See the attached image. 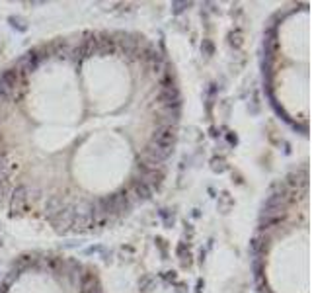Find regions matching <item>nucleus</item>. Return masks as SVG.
I'll use <instances>...</instances> for the list:
<instances>
[{
    "instance_id": "34",
    "label": "nucleus",
    "mask_w": 312,
    "mask_h": 293,
    "mask_svg": "<svg viewBox=\"0 0 312 293\" xmlns=\"http://www.w3.org/2000/svg\"><path fill=\"white\" fill-rule=\"evenodd\" d=\"M0 293H6V285H0Z\"/></svg>"
},
{
    "instance_id": "31",
    "label": "nucleus",
    "mask_w": 312,
    "mask_h": 293,
    "mask_svg": "<svg viewBox=\"0 0 312 293\" xmlns=\"http://www.w3.org/2000/svg\"><path fill=\"white\" fill-rule=\"evenodd\" d=\"M162 278H164L166 282H176V272H164Z\"/></svg>"
},
{
    "instance_id": "29",
    "label": "nucleus",
    "mask_w": 312,
    "mask_h": 293,
    "mask_svg": "<svg viewBox=\"0 0 312 293\" xmlns=\"http://www.w3.org/2000/svg\"><path fill=\"white\" fill-rule=\"evenodd\" d=\"M0 168H8V156L4 151H0Z\"/></svg>"
},
{
    "instance_id": "20",
    "label": "nucleus",
    "mask_w": 312,
    "mask_h": 293,
    "mask_svg": "<svg viewBox=\"0 0 312 293\" xmlns=\"http://www.w3.org/2000/svg\"><path fill=\"white\" fill-rule=\"evenodd\" d=\"M176 252H178V256L182 258V262L189 264V258H191V256H189V248H187V244L180 243L178 244V248H176Z\"/></svg>"
},
{
    "instance_id": "13",
    "label": "nucleus",
    "mask_w": 312,
    "mask_h": 293,
    "mask_svg": "<svg viewBox=\"0 0 312 293\" xmlns=\"http://www.w3.org/2000/svg\"><path fill=\"white\" fill-rule=\"evenodd\" d=\"M63 207H65L63 199H61V197H57V195H53V197H49L47 204H45V215H47L49 219L53 221V219H55V217L63 211Z\"/></svg>"
},
{
    "instance_id": "12",
    "label": "nucleus",
    "mask_w": 312,
    "mask_h": 293,
    "mask_svg": "<svg viewBox=\"0 0 312 293\" xmlns=\"http://www.w3.org/2000/svg\"><path fill=\"white\" fill-rule=\"evenodd\" d=\"M98 287H100V282H98L96 272H86L80 276V289H82V293H92Z\"/></svg>"
},
{
    "instance_id": "25",
    "label": "nucleus",
    "mask_w": 312,
    "mask_h": 293,
    "mask_svg": "<svg viewBox=\"0 0 312 293\" xmlns=\"http://www.w3.org/2000/svg\"><path fill=\"white\" fill-rule=\"evenodd\" d=\"M201 51H203L205 55H213L215 53V45L211 39H203V45H201Z\"/></svg>"
},
{
    "instance_id": "16",
    "label": "nucleus",
    "mask_w": 312,
    "mask_h": 293,
    "mask_svg": "<svg viewBox=\"0 0 312 293\" xmlns=\"http://www.w3.org/2000/svg\"><path fill=\"white\" fill-rule=\"evenodd\" d=\"M232 205H234L232 197H230V195L226 194V192H223V194L219 195V209H221L223 213H228Z\"/></svg>"
},
{
    "instance_id": "28",
    "label": "nucleus",
    "mask_w": 312,
    "mask_h": 293,
    "mask_svg": "<svg viewBox=\"0 0 312 293\" xmlns=\"http://www.w3.org/2000/svg\"><path fill=\"white\" fill-rule=\"evenodd\" d=\"M8 176H10V168H0V184H2V182H8Z\"/></svg>"
},
{
    "instance_id": "9",
    "label": "nucleus",
    "mask_w": 312,
    "mask_h": 293,
    "mask_svg": "<svg viewBox=\"0 0 312 293\" xmlns=\"http://www.w3.org/2000/svg\"><path fill=\"white\" fill-rule=\"evenodd\" d=\"M131 192H133L136 202H146V199L152 197V190H150L141 178H133V182H131Z\"/></svg>"
},
{
    "instance_id": "5",
    "label": "nucleus",
    "mask_w": 312,
    "mask_h": 293,
    "mask_svg": "<svg viewBox=\"0 0 312 293\" xmlns=\"http://www.w3.org/2000/svg\"><path fill=\"white\" fill-rule=\"evenodd\" d=\"M70 55L74 61H82V59H90L96 55V35L94 38L86 39L84 43H80L78 47H74L70 51Z\"/></svg>"
},
{
    "instance_id": "6",
    "label": "nucleus",
    "mask_w": 312,
    "mask_h": 293,
    "mask_svg": "<svg viewBox=\"0 0 312 293\" xmlns=\"http://www.w3.org/2000/svg\"><path fill=\"white\" fill-rule=\"evenodd\" d=\"M285 186L295 190V192H299V188L306 190L308 188V172H306V168H299L297 172H291V174L287 176Z\"/></svg>"
},
{
    "instance_id": "10",
    "label": "nucleus",
    "mask_w": 312,
    "mask_h": 293,
    "mask_svg": "<svg viewBox=\"0 0 312 293\" xmlns=\"http://www.w3.org/2000/svg\"><path fill=\"white\" fill-rule=\"evenodd\" d=\"M267 248H269V239L263 236V234L256 236L252 243H250V252H252L254 258H260V260H262L263 254L267 252Z\"/></svg>"
},
{
    "instance_id": "22",
    "label": "nucleus",
    "mask_w": 312,
    "mask_h": 293,
    "mask_svg": "<svg viewBox=\"0 0 312 293\" xmlns=\"http://www.w3.org/2000/svg\"><path fill=\"white\" fill-rule=\"evenodd\" d=\"M211 168H213L215 172H224V170H226L224 158H213V160H211Z\"/></svg>"
},
{
    "instance_id": "4",
    "label": "nucleus",
    "mask_w": 312,
    "mask_h": 293,
    "mask_svg": "<svg viewBox=\"0 0 312 293\" xmlns=\"http://www.w3.org/2000/svg\"><path fill=\"white\" fill-rule=\"evenodd\" d=\"M176 139H178V133H176V125H172V123L156 127L154 133H152V141H154V143H160V145L174 146Z\"/></svg>"
},
{
    "instance_id": "30",
    "label": "nucleus",
    "mask_w": 312,
    "mask_h": 293,
    "mask_svg": "<svg viewBox=\"0 0 312 293\" xmlns=\"http://www.w3.org/2000/svg\"><path fill=\"white\" fill-rule=\"evenodd\" d=\"M292 127L299 129L302 135H306V131H308V125H306V123H301V125H299V123H292Z\"/></svg>"
},
{
    "instance_id": "32",
    "label": "nucleus",
    "mask_w": 312,
    "mask_h": 293,
    "mask_svg": "<svg viewBox=\"0 0 312 293\" xmlns=\"http://www.w3.org/2000/svg\"><path fill=\"white\" fill-rule=\"evenodd\" d=\"M156 244H158V248H160V252H162V256H166V244L162 239H156Z\"/></svg>"
},
{
    "instance_id": "21",
    "label": "nucleus",
    "mask_w": 312,
    "mask_h": 293,
    "mask_svg": "<svg viewBox=\"0 0 312 293\" xmlns=\"http://www.w3.org/2000/svg\"><path fill=\"white\" fill-rule=\"evenodd\" d=\"M12 94H14V88L8 86V84L0 78V98H10Z\"/></svg>"
},
{
    "instance_id": "23",
    "label": "nucleus",
    "mask_w": 312,
    "mask_h": 293,
    "mask_svg": "<svg viewBox=\"0 0 312 293\" xmlns=\"http://www.w3.org/2000/svg\"><path fill=\"white\" fill-rule=\"evenodd\" d=\"M191 6V2H172V12L174 14H182L185 8H189Z\"/></svg>"
},
{
    "instance_id": "35",
    "label": "nucleus",
    "mask_w": 312,
    "mask_h": 293,
    "mask_svg": "<svg viewBox=\"0 0 312 293\" xmlns=\"http://www.w3.org/2000/svg\"><path fill=\"white\" fill-rule=\"evenodd\" d=\"M92 293H104V291H102V287H98V289H94Z\"/></svg>"
},
{
    "instance_id": "18",
    "label": "nucleus",
    "mask_w": 312,
    "mask_h": 293,
    "mask_svg": "<svg viewBox=\"0 0 312 293\" xmlns=\"http://www.w3.org/2000/svg\"><path fill=\"white\" fill-rule=\"evenodd\" d=\"M228 43L232 45L234 49H240L242 47V31L240 29H236V31H232V33H228Z\"/></svg>"
},
{
    "instance_id": "36",
    "label": "nucleus",
    "mask_w": 312,
    "mask_h": 293,
    "mask_svg": "<svg viewBox=\"0 0 312 293\" xmlns=\"http://www.w3.org/2000/svg\"><path fill=\"white\" fill-rule=\"evenodd\" d=\"M0 244H2V241H0Z\"/></svg>"
},
{
    "instance_id": "27",
    "label": "nucleus",
    "mask_w": 312,
    "mask_h": 293,
    "mask_svg": "<svg viewBox=\"0 0 312 293\" xmlns=\"http://www.w3.org/2000/svg\"><path fill=\"white\" fill-rule=\"evenodd\" d=\"M160 217L164 219L168 227H172V225H174V215H170V211H168V209H162V211H160Z\"/></svg>"
},
{
    "instance_id": "17",
    "label": "nucleus",
    "mask_w": 312,
    "mask_h": 293,
    "mask_svg": "<svg viewBox=\"0 0 312 293\" xmlns=\"http://www.w3.org/2000/svg\"><path fill=\"white\" fill-rule=\"evenodd\" d=\"M51 47H53V55H57L59 59H65L68 53H70V49H68V45L65 41H57V43H53Z\"/></svg>"
},
{
    "instance_id": "8",
    "label": "nucleus",
    "mask_w": 312,
    "mask_h": 293,
    "mask_svg": "<svg viewBox=\"0 0 312 293\" xmlns=\"http://www.w3.org/2000/svg\"><path fill=\"white\" fill-rule=\"evenodd\" d=\"M158 102L162 107H180L182 104V96L178 92V88H172V90H162L158 94Z\"/></svg>"
},
{
    "instance_id": "15",
    "label": "nucleus",
    "mask_w": 312,
    "mask_h": 293,
    "mask_svg": "<svg viewBox=\"0 0 312 293\" xmlns=\"http://www.w3.org/2000/svg\"><path fill=\"white\" fill-rule=\"evenodd\" d=\"M18 77H20V72H18V68L16 67H12V68H6V70H4V72H2V80H4V82H6V84H8V86H16V82H18Z\"/></svg>"
},
{
    "instance_id": "3",
    "label": "nucleus",
    "mask_w": 312,
    "mask_h": 293,
    "mask_svg": "<svg viewBox=\"0 0 312 293\" xmlns=\"http://www.w3.org/2000/svg\"><path fill=\"white\" fill-rule=\"evenodd\" d=\"M174 153V146H168V145H160V143H154V141H150L145 149V156L146 158H150V160H154L158 164H162L164 160H168L170 156Z\"/></svg>"
},
{
    "instance_id": "11",
    "label": "nucleus",
    "mask_w": 312,
    "mask_h": 293,
    "mask_svg": "<svg viewBox=\"0 0 312 293\" xmlns=\"http://www.w3.org/2000/svg\"><path fill=\"white\" fill-rule=\"evenodd\" d=\"M113 204H115V215L117 213H129L131 207H133V202L127 192H117L113 194Z\"/></svg>"
},
{
    "instance_id": "33",
    "label": "nucleus",
    "mask_w": 312,
    "mask_h": 293,
    "mask_svg": "<svg viewBox=\"0 0 312 293\" xmlns=\"http://www.w3.org/2000/svg\"><path fill=\"white\" fill-rule=\"evenodd\" d=\"M226 139H228V143H232V145H236V143H238L236 135H232V133H228V135H226Z\"/></svg>"
},
{
    "instance_id": "19",
    "label": "nucleus",
    "mask_w": 312,
    "mask_h": 293,
    "mask_svg": "<svg viewBox=\"0 0 312 293\" xmlns=\"http://www.w3.org/2000/svg\"><path fill=\"white\" fill-rule=\"evenodd\" d=\"M154 287V278L152 276H143L141 280H139V289L141 291H150Z\"/></svg>"
},
{
    "instance_id": "26",
    "label": "nucleus",
    "mask_w": 312,
    "mask_h": 293,
    "mask_svg": "<svg viewBox=\"0 0 312 293\" xmlns=\"http://www.w3.org/2000/svg\"><path fill=\"white\" fill-rule=\"evenodd\" d=\"M8 194H10V186H8V182H2L0 184V204L8 197Z\"/></svg>"
},
{
    "instance_id": "14",
    "label": "nucleus",
    "mask_w": 312,
    "mask_h": 293,
    "mask_svg": "<svg viewBox=\"0 0 312 293\" xmlns=\"http://www.w3.org/2000/svg\"><path fill=\"white\" fill-rule=\"evenodd\" d=\"M285 217H262L260 219V231H269V229H275L283 223Z\"/></svg>"
},
{
    "instance_id": "7",
    "label": "nucleus",
    "mask_w": 312,
    "mask_h": 293,
    "mask_svg": "<svg viewBox=\"0 0 312 293\" xmlns=\"http://www.w3.org/2000/svg\"><path fill=\"white\" fill-rule=\"evenodd\" d=\"M115 39L111 38V35H107V33H100L96 38V53L98 55H102V57H106V55H111V53H115Z\"/></svg>"
},
{
    "instance_id": "1",
    "label": "nucleus",
    "mask_w": 312,
    "mask_h": 293,
    "mask_svg": "<svg viewBox=\"0 0 312 293\" xmlns=\"http://www.w3.org/2000/svg\"><path fill=\"white\" fill-rule=\"evenodd\" d=\"M78 215V207L76 205H65L63 207V211L53 219V227H55V231L59 234H67L70 233V229H72V223H74V219H76Z\"/></svg>"
},
{
    "instance_id": "37",
    "label": "nucleus",
    "mask_w": 312,
    "mask_h": 293,
    "mask_svg": "<svg viewBox=\"0 0 312 293\" xmlns=\"http://www.w3.org/2000/svg\"><path fill=\"white\" fill-rule=\"evenodd\" d=\"M0 139H2V135H0Z\"/></svg>"
},
{
    "instance_id": "2",
    "label": "nucleus",
    "mask_w": 312,
    "mask_h": 293,
    "mask_svg": "<svg viewBox=\"0 0 312 293\" xmlns=\"http://www.w3.org/2000/svg\"><path fill=\"white\" fill-rule=\"evenodd\" d=\"M29 202V188L28 186H18L16 190H12L10 194V215L16 217L28 211Z\"/></svg>"
},
{
    "instance_id": "24",
    "label": "nucleus",
    "mask_w": 312,
    "mask_h": 293,
    "mask_svg": "<svg viewBox=\"0 0 312 293\" xmlns=\"http://www.w3.org/2000/svg\"><path fill=\"white\" fill-rule=\"evenodd\" d=\"M10 24H12V28L20 29V31H26V29H28L26 22H24L22 18H10Z\"/></svg>"
}]
</instances>
